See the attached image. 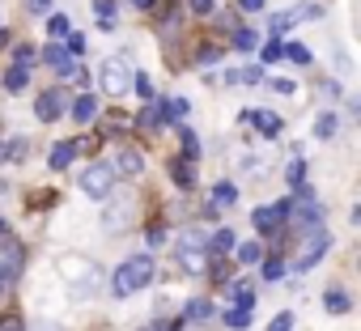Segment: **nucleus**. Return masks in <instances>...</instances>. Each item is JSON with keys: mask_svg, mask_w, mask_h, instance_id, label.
<instances>
[{"mask_svg": "<svg viewBox=\"0 0 361 331\" xmlns=\"http://www.w3.org/2000/svg\"><path fill=\"white\" fill-rule=\"evenodd\" d=\"M153 259L149 255H132V259H123L119 268H115V276H111V289H115V297H132V293H140L149 280H153Z\"/></svg>", "mask_w": 361, "mask_h": 331, "instance_id": "1", "label": "nucleus"}, {"mask_svg": "<svg viewBox=\"0 0 361 331\" xmlns=\"http://www.w3.org/2000/svg\"><path fill=\"white\" fill-rule=\"evenodd\" d=\"M22 263H26V255H22V242L0 225V297H5L13 285H18V276H22Z\"/></svg>", "mask_w": 361, "mask_h": 331, "instance_id": "2", "label": "nucleus"}, {"mask_svg": "<svg viewBox=\"0 0 361 331\" xmlns=\"http://www.w3.org/2000/svg\"><path fill=\"white\" fill-rule=\"evenodd\" d=\"M298 234H302V246H298V255H293V272H310V268L327 255L331 238H327L323 225H310V230H298Z\"/></svg>", "mask_w": 361, "mask_h": 331, "instance_id": "3", "label": "nucleus"}, {"mask_svg": "<svg viewBox=\"0 0 361 331\" xmlns=\"http://www.w3.org/2000/svg\"><path fill=\"white\" fill-rule=\"evenodd\" d=\"M60 276H64V280L73 285V293H77V297L94 293V285H98V268H94L90 259H77V255L60 259Z\"/></svg>", "mask_w": 361, "mask_h": 331, "instance_id": "4", "label": "nucleus"}, {"mask_svg": "<svg viewBox=\"0 0 361 331\" xmlns=\"http://www.w3.org/2000/svg\"><path fill=\"white\" fill-rule=\"evenodd\" d=\"M81 192L90 196V200H111V192H115V170L106 161H94L90 170L81 175Z\"/></svg>", "mask_w": 361, "mask_h": 331, "instance_id": "5", "label": "nucleus"}, {"mask_svg": "<svg viewBox=\"0 0 361 331\" xmlns=\"http://www.w3.org/2000/svg\"><path fill=\"white\" fill-rule=\"evenodd\" d=\"M98 81H102V89H106L111 98H123V94L132 89V68H128L123 60H106L102 73H98Z\"/></svg>", "mask_w": 361, "mask_h": 331, "instance_id": "6", "label": "nucleus"}, {"mask_svg": "<svg viewBox=\"0 0 361 331\" xmlns=\"http://www.w3.org/2000/svg\"><path fill=\"white\" fill-rule=\"evenodd\" d=\"M132 221H136V200H132V196L106 204V213H102V230H106V234H119V230H128Z\"/></svg>", "mask_w": 361, "mask_h": 331, "instance_id": "7", "label": "nucleus"}, {"mask_svg": "<svg viewBox=\"0 0 361 331\" xmlns=\"http://www.w3.org/2000/svg\"><path fill=\"white\" fill-rule=\"evenodd\" d=\"M255 230L259 234H276L285 221H289V200H281V204H264V208H255Z\"/></svg>", "mask_w": 361, "mask_h": 331, "instance_id": "8", "label": "nucleus"}, {"mask_svg": "<svg viewBox=\"0 0 361 331\" xmlns=\"http://www.w3.org/2000/svg\"><path fill=\"white\" fill-rule=\"evenodd\" d=\"M204 246H209V238L200 230H188L183 238H178V259H183L188 268H204Z\"/></svg>", "mask_w": 361, "mask_h": 331, "instance_id": "9", "label": "nucleus"}, {"mask_svg": "<svg viewBox=\"0 0 361 331\" xmlns=\"http://www.w3.org/2000/svg\"><path fill=\"white\" fill-rule=\"evenodd\" d=\"M43 60H47V64L56 68V77H73V73H77V64H73V56H68V47H60L56 39H51L47 47H43Z\"/></svg>", "mask_w": 361, "mask_h": 331, "instance_id": "10", "label": "nucleus"}, {"mask_svg": "<svg viewBox=\"0 0 361 331\" xmlns=\"http://www.w3.org/2000/svg\"><path fill=\"white\" fill-rule=\"evenodd\" d=\"M140 166H145V161H140V149H132V144H128V149H119V153H115L111 170H115V175H140Z\"/></svg>", "mask_w": 361, "mask_h": 331, "instance_id": "11", "label": "nucleus"}, {"mask_svg": "<svg viewBox=\"0 0 361 331\" xmlns=\"http://www.w3.org/2000/svg\"><path fill=\"white\" fill-rule=\"evenodd\" d=\"M243 119H251L268 140H272V136H281V123H285V119H281V115H272V111H243Z\"/></svg>", "mask_w": 361, "mask_h": 331, "instance_id": "12", "label": "nucleus"}, {"mask_svg": "<svg viewBox=\"0 0 361 331\" xmlns=\"http://www.w3.org/2000/svg\"><path fill=\"white\" fill-rule=\"evenodd\" d=\"M35 111H39V119H43V123H51V119L64 111V94H60V89H47V94L35 102Z\"/></svg>", "mask_w": 361, "mask_h": 331, "instance_id": "13", "label": "nucleus"}, {"mask_svg": "<svg viewBox=\"0 0 361 331\" xmlns=\"http://www.w3.org/2000/svg\"><path fill=\"white\" fill-rule=\"evenodd\" d=\"M77 149H81V140H60V144H51V157H47V161H51V170H64Z\"/></svg>", "mask_w": 361, "mask_h": 331, "instance_id": "14", "label": "nucleus"}, {"mask_svg": "<svg viewBox=\"0 0 361 331\" xmlns=\"http://www.w3.org/2000/svg\"><path fill=\"white\" fill-rule=\"evenodd\" d=\"M73 119H77V123H90V119H98V98L81 94V98L73 102Z\"/></svg>", "mask_w": 361, "mask_h": 331, "instance_id": "15", "label": "nucleus"}, {"mask_svg": "<svg viewBox=\"0 0 361 331\" xmlns=\"http://www.w3.org/2000/svg\"><path fill=\"white\" fill-rule=\"evenodd\" d=\"M336 132H340V115H336V111H323V115L314 119V136H319V140H331Z\"/></svg>", "mask_w": 361, "mask_h": 331, "instance_id": "16", "label": "nucleus"}, {"mask_svg": "<svg viewBox=\"0 0 361 331\" xmlns=\"http://www.w3.org/2000/svg\"><path fill=\"white\" fill-rule=\"evenodd\" d=\"M26 85H30V68H22V64H13V68L5 73V89H9V94H22Z\"/></svg>", "mask_w": 361, "mask_h": 331, "instance_id": "17", "label": "nucleus"}, {"mask_svg": "<svg viewBox=\"0 0 361 331\" xmlns=\"http://www.w3.org/2000/svg\"><path fill=\"white\" fill-rule=\"evenodd\" d=\"M348 306H353V301L344 297V289H327V293H323V310H327V314H348Z\"/></svg>", "mask_w": 361, "mask_h": 331, "instance_id": "18", "label": "nucleus"}, {"mask_svg": "<svg viewBox=\"0 0 361 331\" xmlns=\"http://www.w3.org/2000/svg\"><path fill=\"white\" fill-rule=\"evenodd\" d=\"M255 81H264L259 68H230L226 73V85H255Z\"/></svg>", "mask_w": 361, "mask_h": 331, "instance_id": "19", "label": "nucleus"}, {"mask_svg": "<svg viewBox=\"0 0 361 331\" xmlns=\"http://www.w3.org/2000/svg\"><path fill=\"white\" fill-rule=\"evenodd\" d=\"M281 60H293V64H310L314 56H310V47H306V43H285V47H281Z\"/></svg>", "mask_w": 361, "mask_h": 331, "instance_id": "20", "label": "nucleus"}, {"mask_svg": "<svg viewBox=\"0 0 361 331\" xmlns=\"http://www.w3.org/2000/svg\"><path fill=\"white\" fill-rule=\"evenodd\" d=\"M230 297H234L243 310H251V306H255V289H251L247 280H234V293H230Z\"/></svg>", "mask_w": 361, "mask_h": 331, "instance_id": "21", "label": "nucleus"}, {"mask_svg": "<svg viewBox=\"0 0 361 331\" xmlns=\"http://www.w3.org/2000/svg\"><path fill=\"white\" fill-rule=\"evenodd\" d=\"M132 89H136L145 102H153V98H157V89H153V81H149L145 73H132Z\"/></svg>", "mask_w": 361, "mask_h": 331, "instance_id": "22", "label": "nucleus"}, {"mask_svg": "<svg viewBox=\"0 0 361 331\" xmlns=\"http://www.w3.org/2000/svg\"><path fill=\"white\" fill-rule=\"evenodd\" d=\"M234 200H238V187H234V183H226V179H221V183H217V187H213V204H234Z\"/></svg>", "mask_w": 361, "mask_h": 331, "instance_id": "23", "label": "nucleus"}, {"mask_svg": "<svg viewBox=\"0 0 361 331\" xmlns=\"http://www.w3.org/2000/svg\"><path fill=\"white\" fill-rule=\"evenodd\" d=\"M234 255H238V263H259L264 259L259 242H243V246H234Z\"/></svg>", "mask_w": 361, "mask_h": 331, "instance_id": "24", "label": "nucleus"}, {"mask_svg": "<svg viewBox=\"0 0 361 331\" xmlns=\"http://www.w3.org/2000/svg\"><path fill=\"white\" fill-rule=\"evenodd\" d=\"M174 183H178V187H192V183H196V166L174 161Z\"/></svg>", "mask_w": 361, "mask_h": 331, "instance_id": "25", "label": "nucleus"}, {"mask_svg": "<svg viewBox=\"0 0 361 331\" xmlns=\"http://www.w3.org/2000/svg\"><path fill=\"white\" fill-rule=\"evenodd\" d=\"M94 9H98V18H102L98 26H102V30H115V5H111V0H94Z\"/></svg>", "mask_w": 361, "mask_h": 331, "instance_id": "26", "label": "nucleus"}, {"mask_svg": "<svg viewBox=\"0 0 361 331\" xmlns=\"http://www.w3.org/2000/svg\"><path fill=\"white\" fill-rule=\"evenodd\" d=\"M251 323V310H243V306H234V310H226V327H234V331H243Z\"/></svg>", "mask_w": 361, "mask_h": 331, "instance_id": "27", "label": "nucleus"}, {"mask_svg": "<svg viewBox=\"0 0 361 331\" xmlns=\"http://www.w3.org/2000/svg\"><path fill=\"white\" fill-rule=\"evenodd\" d=\"M285 179H289V187H298V183L306 179V161H302V157H293V161L285 166Z\"/></svg>", "mask_w": 361, "mask_h": 331, "instance_id": "28", "label": "nucleus"}, {"mask_svg": "<svg viewBox=\"0 0 361 331\" xmlns=\"http://www.w3.org/2000/svg\"><path fill=\"white\" fill-rule=\"evenodd\" d=\"M47 35H51V39H64V35H68V18H64V13H51V18H47Z\"/></svg>", "mask_w": 361, "mask_h": 331, "instance_id": "29", "label": "nucleus"}, {"mask_svg": "<svg viewBox=\"0 0 361 331\" xmlns=\"http://www.w3.org/2000/svg\"><path fill=\"white\" fill-rule=\"evenodd\" d=\"M209 246H213V251H234L238 242H234V234H230V230H217V234L209 238Z\"/></svg>", "mask_w": 361, "mask_h": 331, "instance_id": "30", "label": "nucleus"}, {"mask_svg": "<svg viewBox=\"0 0 361 331\" xmlns=\"http://www.w3.org/2000/svg\"><path fill=\"white\" fill-rule=\"evenodd\" d=\"M26 153H30V140H9V144H5V157H9V161H22Z\"/></svg>", "mask_w": 361, "mask_h": 331, "instance_id": "31", "label": "nucleus"}, {"mask_svg": "<svg viewBox=\"0 0 361 331\" xmlns=\"http://www.w3.org/2000/svg\"><path fill=\"white\" fill-rule=\"evenodd\" d=\"M319 13H323L319 5H298V9H289L285 18H289V22H302V18H319Z\"/></svg>", "mask_w": 361, "mask_h": 331, "instance_id": "32", "label": "nucleus"}, {"mask_svg": "<svg viewBox=\"0 0 361 331\" xmlns=\"http://www.w3.org/2000/svg\"><path fill=\"white\" fill-rule=\"evenodd\" d=\"M35 56H39V51H35L30 43H22V47L13 51V64H22V68H30V64H35Z\"/></svg>", "mask_w": 361, "mask_h": 331, "instance_id": "33", "label": "nucleus"}, {"mask_svg": "<svg viewBox=\"0 0 361 331\" xmlns=\"http://www.w3.org/2000/svg\"><path fill=\"white\" fill-rule=\"evenodd\" d=\"M136 123H140V127H149V132H157V127H161V123H157V106L149 102V106L140 111V119H136Z\"/></svg>", "mask_w": 361, "mask_h": 331, "instance_id": "34", "label": "nucleus"}, {"mask_svg": "<svg viewBox=\"0 0 361 331\" xmlns=\"http://www.w3.org/2000/svg\"><path fill=\"white\" fill-rule=\"evenodd\" d=\"M289 26H293V22H289L285 13H272V18H268V30H272V35H285Z\"/></svg>", "mask_w": 361, "mask_h": 331, "instance_id": "35", "label": "nucleus"}, {"mask_svg": "<svg viewBox=\"0 0 361 331\" xmlns=\"http://www.w3.org/2000/svg\"><path fill=\"white\" fill-rule=\"evenodd\" d=\"M255 43H259V39H255V30H238V35H234V47H243V51H251Z\"/></svg>", "mask_w": 361, "mask_h": 331, "instance_id": "36", "label": "nucleus"}, {"mask_svg": "<svg viewBox=\"0 0 361 331\" xmlns=\"http://www.w3.org/2000/svg\"><path fill=\"white\" fill-rule=\"evenodd\" d=\"M281 276H285V263L281 259H268L264 263V280H281Z\"/></svg>", "mask_w": 361, "mask_h": 331, "instance_id": "37", "label": "nucleus"}, {"mask_svg": "<svg viewBox=\"0 0 361 331\" xmlns=\"http://www.w3.org/2000/svg\"><path fill=\"white\" fill-rule=\"evenodd\" d=\"M209 314H213V306H209V301H192V306H188V318H196V323H200V318H209Z\"/></svg>", "mask_w": 361, "mask_h": 331, "instance_id": "38", "label": "nucleus"}, {"mask_svg": "<svg viewBox=\"0 0 361 331\" xmlns=\"http://www.w3.org/2000/svg\"><path fill=\"white\" fill-rule=\"evenodd\" d=\"M183 149H188V157H196V153H200V140H196V132H192V127H183Z\"/></svg>", "mask_w": 361, "mask_h": 331, "instance_id": "39", "label": "nucleus"}, {"mask_svg": "<svg viewBox=\"0 0 361 331\" xmlns=\"http://www.w3.org/2000/svg\"><path fill=\"white\" fill-rule=\"evenodd\" d=\"M268 331H293V314H289V310H285V314H276Z\"/></svg>", "mask_w": 361, "mask_h": 331, "instance_id": "40", "label": "nucleus"}, {"mask_svg": "<svg viewBox=\"0 0 361 331\" xmlns=\"http://www.w3.org/2000/svg\"><path fill=\"white\" fill-rule=\"evenodd\" d=\"M64 39H68V43H64L68 56H81V51H85V39H81V35H64Z\"/></svg>", "mask_w": 361, "mask_h": 331, "instance_id": "41", "label": "nucleus"}, {"mask_svg": "<svg viewBox=\"0 0 361 331\" xmlns=\"http://www.w3.org/2000/svg\"><path fill=\"white\" fill-rule=\"evenodd\" d=\"M217 56H221L217 47H200V56H196V64H200V68H204V64H217Z\"/></svg>", "mask_w": 361, "mask_h": 331, "instance_id": "42", "label": "nucleus"}, {"mask_svg": "<svg viewBox=\"0 0 361 331\" xmlns=\"http://www.w3.org/2000/svg\"><path fill=\"white\" fill-rule=\"evenodd\" d=\"M268 89H272V94H293L298 85H293V81H285V77H276V81H268Z\"/></svg>", "mask_w": 361, "mask_h": 331, "instance_id": "43", "label": "nucleus"}, {"mask_svg": "<svg viewBox=\"0 0 361 331\" xmlns=\"http://www.w3.org/2000/svg\"><path fill=\"white\" fill-rule=\"evenodd\" d=\"M259 60H264V64H276V60H281V43H268V47H264V56H259Z\"/></svg>", "mask_w": 361, "mask_h": 331, "instance_id": "44", "label": "nucleus"}, {"mask_svg": "<svg viewBox=\"0 0 361 331\" xmlns=\"http://www.w3.org/2000/svg\"><path fill=\"white\" fill-rule=\"evenodd\" d=\"M192 13H213V0H188Z\"/></svg>", "mask_w": 361, "mask_h": 331, "instance_id": "45", "label": "nucleus"}, {"mask_svg": "<svg viewBox=\"0 0 361 331\" xmlns=\"http://www.w3.org/2000/svg\"><path fill=\"white\" fill-rule=\"evenodd\" d=\"M238 9H247V13H259V9H264V0H238Z\"/></svg>", "mask_w": 361, "mask_h": 331, "instance_id": "46", "label": "nucleus"}, {"mask_svg": "<svg viewBox=\"0 0 361 331\" xmlns=\"http://www.w3.org/2000/svg\"><path fill=\"white\" fill-rule=\"evenodd\" d=\"M0 331H22V323L18 318H5V323H0Z\"/></svg>", "mask_w": 361, "mask_h": 331, "instance_id": "47", "label": "nucleus"}, {"mask_svg": "<svg viewBox=\"0 0 361 331\" xmlns=\"http://www.w3.org/2000/svg\"><path fill=\"white\" fill-rule=\"evenodd\" d=\"M132 5H136V9H149V5H153V0H132Z\"/></svg>", "mask_w": 361, "mask_h": 331, "instance_id": "48", "label": "nucleus"}, {"mask_svg": "<svg viewBox=\"0 0 361 331\" xmlns=\"http://www.w3.org/2000/svg\"><path fill=\"white\" fill-rule=\"evenodd\" d=\"M43 331H60V327H51V323H43Z\"/></svg>", "mask_w": 361, "mask_h": 331, "instance_id": "49", "label": "nucleus"}]
</instances>
